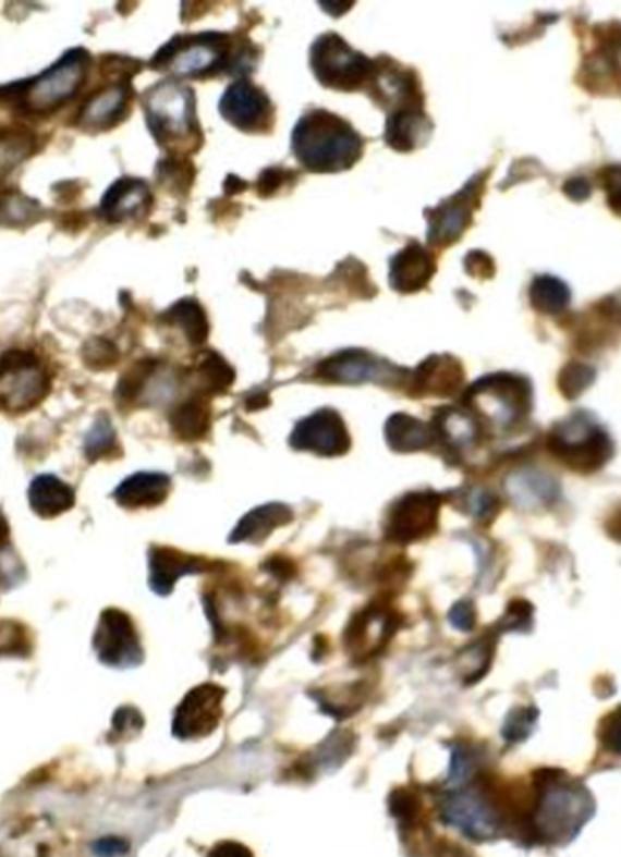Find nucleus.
Here are the masks:
<instances>
[{
	"label": "nucleus",
	"instance_id": "1",
	"mask_svg": "<svg viewBox=\"0 0 621 857\" xmlns=\"http://www.w3.org/2000/svg\"><path fill=\"white\" fill-rule=\"evenodd\" d=\"M534 778L536 794L525 813L527 832L544 843H567L593 816V797L582 785L565 781L560 770H541Z\"/></svg>",
	"mask_w": 621,
	"mask_h": 857
},
{
	"label": "nucleus",
	"instance_id": "2",
	"mask_svg": "<svg viewBox=\"0 0 621 857\" xmlns=\"http://www.w3.org/2000/svg\"><path fill=\"white\" fill-rule=\"evenodd\" d=\"M364 143L348 121L329 111L305 113L294 126L293 154L315 173L349 170L360 159Z\"/></svg>",
	"mask_w": 621,
	"mask_h": 857
},
{
	"label": "nucleus",
	"instance_id": "3",
	"mask_svg": "<svg viewBox=\"0 0 621 857\" xmlns=\"http://www.w3.org/2000/svg\"><path fill=\"white\" fill-rule=\"evenodd\" d=\"M550 453L577 473H593L612 456L609 434L585 413L560 421L549 432Z\"/></svg>",
	"mask_w": 621,
	"mask_h": 857
},
{
	"label": "nucleus",
	"instance_id": "4",
	"mask_svg": "<svg viewBox=\"0 0 621 857\" xmlns=\"http://www.w3.org/2000/svg\"><path fill=\"white\" fill-rule=\"evenodd\" d=\"M467 402L490 424L509 429L528 415L533 389L525 378L492 375L482 378L468 389Z\"/></svg>",
	"mask_w": 621,
	"mask_h": 857
},
{
	"label": "nucleus",
	"instance_id": "5",
	"mask_svg": "<svg viewBox=\"0 0 621 857\" xmlns=\"http://www.w3.org/2000/svg\"><path fill=\"white\" fill-rule=\"evenodd\" d=\"M310 68L326 88L353 91L370 81L373 62L334 34L321 35L310 48Z\"/></svg>",
	"mask_w": 621,
	"mask_h": 857
},
{
	"label": "nucleus",
	"instance_id": "6",
	"mask_svg": "<svg viewBox=\"0 0 621 857\" xmlns=\"http://www.w3.org/2000/svg\"><path fill=\"white\" fill-rule=\"evenodd\" d=\"M147 124L160 144L184 140L195 130V95L180 84H158L146 95Z\"/></svg>",
	"mask_w": 621,
	"mask_h": 857
},
{
	"label": "nucleus",
	"instance_id": "7",
	"mask_svg": "<svg viewBox=\"0 0 621 857\" xmlns=\"http://www.w3.org/2000/svg\"><path fill=\"white\" fill-rule=\"evenodd\" d=\"M87 53L71 50L48 72L33 78L22 94V105L32 113H49L75 97L86 78Z\"/></svg>",
	"mask_w": 621,
	"mask_h": 857
},
{
	"label": "nucleus",
	"instance_id": "8",
	"mask_svg": "<svg viewBox=\"0 0 621 857\" xmlns=\"http://www.w3.org/2000/svg\"><path fill=\"white\" fill-rule=\"evenodd\" d=\"M49 380L40 362L27 351L11 350L0 356V409L24 413L42 402Z\"/></svg>",
	"mask_w": 621,
	"mask_h": 857
},
{
	"label": "nucleus",
	"instance_id": "9",
	"mask_svg": "<svg viewBox=\"0 0 621 857\" xmlns=\"http://www.w3.org/2000/svg\"><path fill=\"white\" fill-rule=\"evenodd\" d=\"M228 37L220 34H202L196 37H176L158 51L153 66L166 68L179 77H200L223 68L228 57Z\"/></svg>",
	"mask_w": 621,
	"mask_h": 857
},
{
	"label": "nucleus",
	"instance_id": "10",
	"mask_svg": "<svg viewBox=\"0 0 621 857\" xmlns=\"http://www.w3.org/2000/svg\"><path fill=\"white\" fill-rule=\"evenodd\" d=\"M440 507L441 498L436 492H409L389 509L383 535L400 546L425 540L438 529Z\"/></svg>",
	"mask_w": 621,
	"mask_h": 857
},
{
	"label": "nucleus",
	"instance_id": "11",
	"mask_svg": "<svg viewBox=\"0 0 621 857\" xmlns=\"http://www.w3.org/2000/svg\"><path fill=\"white\" fill-rule=\"evenodd\" d=\"M226 690L215 683L193 688L179 705L173 721V734L180 739H198L217 729L222 718Z\"/></svg>",
	"mask_w": 621,
	"mask_h": 857
},
{
	"label": "nucleus",
	"instance_id": "12",
	"mask_svg": "<svg viewBox=\"0 0 621 857\" xmlns=\"http://www.w3.org/2000/svg\"><path fill=\"white\" fill-rule=\"evenodd\" d=\"M98 658L111 666H135L142 661V647L131 617L119 609L102 612L95 634Z\"/></svg>",
	"mask_w": 621,
	"mask_h": 857
},
{
	"label": "nucleus",
	"instance_id": "13",
	"mask_svg": "<svg viewBox=\"0 0 621 857\" xmlns=\"http://www.w3.org/2000/svg\"><path fill=\"white\" fill-rule=\"evenodd\" d=\"M291 445L320 456H338L348 453L351 438L342 416L334 409L324 407L296 424L291 434Z\"/></svg>",
	"mask_w": 621,
	"mask_h": 857
},
{
	"label": "nucleus",
	"instance_id": "14",
	"mask_svg": "<svg viewBox=\"0 0 621 857\" xmlns=\"http://www.w3.org/2000/svg\"><path fill=\"white\" fill-rule=\"evenodd\" d=\"M402 623V614L387 601L373 603L353 616L345 630V645L353 656H370L394 636Z\"/></svg>",
	"mask_w": 621,
	"mask_h": 857
},
{
	"label": "nucleus",
	"instance_id": "15",
	"mask_svg": "<svg viewBox=\"0 0 621 857\" xmlns=\"http://www.w3.org/2000/svg\"><path fill=\"white\" fill-rule=\"evenodd\" d=\"M220 113L242 132H266L271 126L272 106L260 88L247 81L231 84L220 99Z\"/></svg>",
	"mask_w": 621,
	"mask_h": 857
},
{
	"label": "nucleus",
	"instance_id": "16",
	"mask_svg": "<svg viewBox=\"0 0 621 857\" xmlns=\"http://www.w3.org/2000/svg\"><path fill=\"white\" fill-rule=\"evenodd\" d=\"M316 372L326 382L362 383L386 382L389 378H394L397 369L365 351L348 350L321 362Z\"/></svg>",
	"mask_w": 621,
	"mask_h": 857
},
{
	"label": "nucleus",
	"instance_id": "17",
	"mask_svg": "<svg viewBox=\"0 0 621 857\" xmlns=\"http://www.w3.org/2000/svg\"><path fill=\"white\" fill-rule=\"evenodd\" d=\"M209 563L200 556H191L169 547H153L149 552V585L157 595L168 596L176 579L185 574L204 573Z\"/></svg>",
	"mask_w": 621,
	"mask_h": 857
},
{
	"label": "nucleus",
	"instance_id": "18",
	"mask_svg": "<svg viewBox=\"0 0 621 857\" xmlns=\"http://www.w3.org/2000/svg\"><path fill=\"white\" fill-rule=\"evenodd\" d=\"M435 271V257L424 246H419L418 242H411L392 257L389 280L392 290L416 293L429 284Z\"/></svg>",
	"mask_w": 621,
	"mask_h": 857
},
{
	"label": "nucleus",
	"instance_id": "19",
	"mask_svg": "<svg viewBox=\"0 0 621 857\" xmlns=\"http://www.w3.org/2000/svg\"><path fill=\"white\" fill-rule=\"evenodd\" d=\"M473 184H468L456 197L429 211V242L446 246L458 241L471 222V203L474 200Z\"/></svg>",
	"mask_w": 621,
	"mask_h": 857
},
{
	"label": "nucleus",
	"instance_id": "20",
	"mask_svg": "<svg viewBox=\"0 0 621 857\" xmlns=\"http://www.w3.org/2000/svg\"><path fill=\"white\" fill-rule=\"evenodd\" d=\"M151 204V193L146 182L138 179H120L109 187L100 203V213L104 219L111 222L133 219L136 215L144 213Z\"/></svg>",
	"mask_w": 621,
	"mask_h": 857
},
{
	"label": "nucleus",
	"instance_id": "21",
	"mask_svg": "<svg viewBox=\"0 0 621 857\" xmlns=\"http://www.w3.org/2000/svg\"><path fill=\"white\" fill-rule=\"evenodd\" d=\"M169 489V476L162 473H136L117 487L114 500L125 509L157 507L168 498Z\"/></svg>",
	"mask_w": 621,
	"mask_h": 857
},
{
	"label": "nucleus",
	"instance_id": "22",
	"mask_svg": "<svg viewBox=\"0 0 621 857\" xmlns=\"http://www.w3.org/2000/svg\"><path fill=\"white\" fill-rule=\"evenodd\" d=\"M127 100H130V89L125 86L100 89L87 99L78 115V122L87 130L111 127L124 115Z\"/></svg>",
	"mask_w": 621,
	"mask_h": 857
},
{
	"label": "nucleus",
	"instance_id": "23",
	"mask_svg": "<svg viewBox=\"0 0 621 857\" xmlns=\"http://www.w3.org/2000/svg\"><path fill=\"white\" fill-rule=\"evenodd\" d=\"M27 500L33 513L40 518H54L65 513L75 503V492L68 483L51 475L37 476L29 486Z\"/></svg>",
	"mask_w": 621,
	"mask_h": 857
},
{
	"label": "nucleus",
	"instance_id": "24",
	"mask_svg": "<svg viewBox=\"0 0 621 857\" xmlns=\"http://www.w3.org/2000/svg\"><path fill=\"white\" fill-rule=\"evenodd\" d=\"M293 519V511L282 503H269L261 507L253 509L240 519L234 527L231 541H251L260 543L271 535L272 530L288 525Z\"/></svg>",
	"mask_w": 621,
	"mask_h": 857
},
{
	"label": "nucleus",
	"instance_id": "25",
	"mask_svg": "<svg viewBox=\"0 0 621 857\" xmlns=\"http://www.w3.org/2000/svg\"><path fill=\"white\" fill-rule=\"evenodd\" d=\"M463 371L449 356H430L414 375V389L424 394H452L462 383Z\"/></svg>",
	"mask_w": 621,
	"mask_h": 857
},
{
	"label": "nucleus",
	"instance_id": "26",
	"mask_svg": "<svg viewBox=\"0 0 621 857\" xmlns=\"http://www.w3.org/2000/svg\"><path fill=\"white\" fill-rule=\"evenodd\" d=\"M429 130V119L424 111H397L387 119L386 143L398 151H411L427 140Z\"/></svg>",
	"mask_w": 621,
	"mask_h": 857
},
{
	"label": "nucleus",
	"instance_id": "27",
	"mask_svg": "<svg viewBox=\"0 0 621 857\" xmlns=\"http://www.w3.org/2000/svg\"><path fill=\"white\" fill-rule=\"evenodd\" d=\"M507 489L520 507H545L558 498V483L538 470H520L507 481Z\"/></svg>",
	"mask_w": 621,
	"mask_h": 857
},
{
	"label": "nucleus",
	"instance_id": "28",
	"mask_svg": "<svg viewBox=\"0 0 621 857\" xmlns=\"http://www.w3.org/2000/svg\"><path fill=\"white\" fill-rule=\"evenodd\" d=\"M386 440L397 453H413L433 445L436 440L435 427L416 420L413 416L394 415L387 420Z\"/></svg>",
	"mask_w": 621,
	"mask_h": 857
},
{
	"label": "nucleus",
	"instance_id": "29",
	"mask_svg": "<svg viewBox=\"0 0 621 857\" xmlns=\"http://www.w3.org/2000/svg\"><path fill=\"white\" fill-rule=\"evenodd\" d=\"M436 437H440L454 451L473 448L478 440L479 427L465 411L446 407L435 418Z\"/></svg>",
	"mask_w": 621,
	"mask_h": 857
},
{
	"label": "nucleus",
	"instance_id": "30",
	"mask_svg": "<svg viewBox=\"0 0 621 857\" xmlns=\"http://www.w3.org/2000/svg\"><path fill=\"white\" fill-rule=\"evenodd\" d=\"M209 424H211V409L204 396L187 400L171 415L174 434L185 442H195L206 437Z\"/></svg>",
	"mask_w": 621,
	"mask_h": 857
},
{
	"label": "nucleus",
	"instance_id": "31",
	"mask_svg": "<svg viewBox=\"0 0 621 857\" xmlns=\"http://www.w3.org/2000/svg\"><path fill=\"white\" fill-rule=\"evenodd\" d=\"M166 320L173 323L174 328H179L191 344L200 345L206 342L207 334H209V323H207L206 313L202 309L200 304L193 298H185V301L174 304L166 313Z\"/></svg>",
	"mask_w": 621,
	"mask_h": 857
},
{
	"label": "nucleus",
	"instance_id": "32",
	"mask_svg": "<svg viewBox=\"0 0 621 857\" xmlns=\"http://www.w3.org/2000/svg\"><path fill=\"white\" fill-rule=\"evenodd\" d=\"M528 296H531L534 309L545 313V315H558L567 309L569 302H571L569 287L560 279L549 277V274H541L533 280Z\"/></svg>",
	"mask_w": 621,
	"mask_h": 857
},
{
	"label": "nucleus",
	"instance_id": "33",
	"mask_svg": "<svg viewBox=\"0 0 621 857\" xmlns=\"http://www.w3.org/2000/svg\"><path fill=\"white\" fill-rule=\"evenodd\" d=\"M198 382L206 393H223L231 388L234 380V371L229 367L228 362L220 358L217 353H206L196 366Z\"/></svg>",
	"mask_w": 621,
	"mask_h": 857
},
{
	"label": "nucleus",
	"instance_id": "34",
	"mask_svg": "<svg viewBox=\"0 0 621 857\" xmlns=\"http://www.w3.org/2000/svg\"><path fill=\"white\" fill-rule=\"evenodd\" d=\"M42 213L38 203L19 192L0 193V224L22 225L37 220Z\"/></svg>",
	"mask_w": 621,
	"mask_h": 857
},
{
	"label": "nucleus",
	"instance_id": "35",
	"mask_svg": "<svg viewBox=\"0 0 621 857\" xmlns=\"http://www.w3.org/2000/svg\"><path fill=\"white\" fill-rule=\"evenodd\" d=\"M536 718H538V710L534 707H518L511 710L503 725V737L511 743L523 742L533 732Z\"/></svg>",
	"mask_w": 621,
	"mask_h": 857
},
{
	"label": "nucleus",
	"instance_id": "36",
	"mask_svg": "<svg viewBox=\"0 0 621 857\" xmlns=\"http://www.w3.org/2000/svg\"><path fill=\"white\" fill-rule=\"evenodd\" d=\"M594 371L590 367L582 364H571L561 371L560 389L567 399H576L585 389L593 383Z\"/></svg>",
	"mask_w": 621,
	"mask_h": 857
},
{
	"label": "nucleus",
	"instance_id": "37",
	"mask_svg": "<svg viewBox=\"0 0 621 857\" xmlns=\"http://www.w3.org/2000/svg\"><path fill=\"white\" fill-rule=\"evenodd\" d=\"M114 445V431L108 418L98 420L93 426L92 431L86 438V454L87 458L95 460L102 454L109 453Z\"/></svg>",
	"mask_w": 621,
	"mask_h": 857
},
{
	"label": "nucleus",
	"instance_id": "38",
	"mask_svg": "<svg viewBox=\"0 0 621 857\" xmlns=\"http://www.w3.org/2000/svg\"><path fill=\"white\" fill-rule=\"evenodd\" d=\"M598 739L607 752L621 756V707L599 721Z\"/></svg>",
	"mask_w": 621,
	"mask_h": 857
},
{
	"label": "nucleus",
	"instance_id": "39",
	"mask_svg": "<svg viewBox=\"0 0 621 857\" xmlns=\"http://www.w3.org/2000/svg\"><path fill=\"white\" fill-rule=\"evenodd\" d=\"M24 578H26V571L21 558L16 556L15 551H11L10 546L0 547V585L13 587L21 584Z\"/></svg>",
	"mask_w": 621,
	"mask_h": 857
},
{
	"label": "nucleus",
	"instance_id": "40",
	"mask_svg": "<svg viewBox=\"0 0 621 857\" xmlns=\"http://www.w3.org/2000/svg\"><path fill=\"white\" fill-rule=\"evenodd\" d=\"M27 633L21 623L4 620L0 622V656L11 652H26Z\"/></svg>",
	"mask_w": 621,
	"mask_h": 857
},
{
	"label": "nucleus",
	"instance_id": "41",
	"mask_svg": "<svg viewBox=\"0 0 621 857\" xmlns=\"http://www.w3.org/2000/svg\"><path fill=\"white\" fill-rule=\"evenodd\" d=\"M531 623H533V607L528 605L527 601L516 600L509 605L506 616L498 625L503 630H525L531 627Z\"/></svg>",
	"mask_w": 621,
	"mask_h": 857
},
{
	"label": "nucleus",
	"instance_id": "42",
	"mask_svg": "<svg viewBox=\"0 0 621 857\" xmlns=\"http://www.w3.org/2000/svg\"><path fill=\"white\" fill-rule=\"evenodd\" d=\"M449 620L460 630H471L474 627V623H476V612H474L473 603L467 600L458 601L456 605L452 607V611L449 612Z\"/></svg>",
	"mask_w": 621,
	"mask_h": 857
},
{
	"label": "nucleus",
	"instance_id": "43",
	"mask_svg": "<svg viewBox=\"0 0 621 857\" xmlns=\"http://www.w3.org/2000/svg\"><path fill=\"white\" fill-rule=\"evenodd\" d=\"M496 507H498V500H496L490 492L478 491L474 492L471 498V511L474 516L479 519H487L492 516Z\"/></svg>",
	"mask_w": 621,
	"mask_h": 857
},
{
	"label": "nucleus",
	"instance_id": "44",
	"mask_svg": "<svg viewBox=\"0 0 621 857\" xmlns=\"http://www.w3.org/2000/svg\"><path fill=\"white\" fill-rule=\"evenodd\" d=\"M207 857H255L251 854L247 846L242 843H234V841H226V843H218Z\"/></svg>",
	"mask_w": 621,
	"mask_h": 857
},
{
	"label": "nucleus",
	"instance_id": "45",
	"mask_svg": "<svg viewBox=\"0 0 621 857\" xmlns=\"http://www.w3.org/2000/svg\"><path fill=\"white\" fill-rule=\"evenodd\" d=\"M609 184H607V193H609L610 208L614 209L616 213L621 215V168L618 170L609 171Z\"/></svg>",
	"mask_w": 621,
	"mask_h": 857
},
{
	"label": "nucleus",
	"instance_id": "46",
	"mask_svg": "<svg viewBox=\"0 0 621 857\" xmlns=\"http://www.w3.org/2000/svg\"><path fill=\"white\" fill-rule=\"evenodd\" d=\"M267 571L280 579H289L294 574V563L285 556H275L267 562Z\"/></svg>",
	"mask_w": 621,
	"mask_h": 857
},
{
	"label": "nucleus",
	"instance_id": "47",
	"mask_svg": "<svg viewBox=\"0 0 621 857\" xmlns=\"http://www.w3.org/2000/svg\"><path fill=\"white\" fill-rule=\"evenodd\" d=\"M563 192L572 198V200H585L590 195V186L585 179H572L563 186Z\"/></svg>",
	"mask_w": 621,
	"mask_h": 857
},
{
	"label": "nucleus",
	"instance_id": "48",
	"mask_svg": "<svg viewBox=\"0 0 621 857\" xmlns=\"http://www.w3.org/2000/svg\"><path fill=\"white\" fill-rule=\"evenodd\" d=\"M10 546V529L0 514V547Z\"/></svg>",
	"mask_w": 621,
	"mask_h": 857
},
{
	"label": "nucleus",
	"instance_id": "49",
	"mask_svg": "<svg viewBox=\"0 0 621 857\" xmlns=\"http://www.w3.org/2000/svg\"><path fill=\"white\" fill-rule=\"evenodd\" d=\"M614 522H618V524H620V522H621V514H618V518H616ZM610 535L616 536V538H618V540H621V529L614 530V532H610Z\"/></svg>",
	"mask_w": 621,
	"mask_h": 857
}]
</instances>
